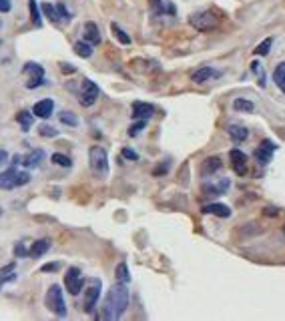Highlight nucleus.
<instances>
[{
  "label": "nucleus",
  "mask_w": 285,
  "mask_h": 321,
  "mask_svg": "<svg viewBox=\"0 0 285 321\" xmlns=\"http://www.w3.org/2000/svg\"><path fill=\"white\" fill-rule=\"evenodd\" d=\"M83 38L89 43V45H99L101 43V30H99V26L95 24V22H87L85 24V28H83Z\"/></svg>",
  "instance_id": "2eb2a0df"
},
{
  "label": "nucleus",
  "mask_w": 285,
  "mask_h": 321,
  "mask_svg": "<svg viewBox=\"0 0 285 321\" xmlns=\"http://www.w3.org/2000/svg\"><path fill=\"white\" fill-rule=\"evenodd\" d=\"M45 157H47V153L43 151V149H34V151H30L28 155H24L22 157V165L26 167V169H36L43 160H45Z\"/></svg>",
  "instance_id": "dca6fc26"
},
{
  "label": "nucleus",
  "mask_w": 285,
  "mask_h": 321,
  "mask_svg": "<svg viewBox=\"0 0 285 321\" xmlns=\"http://www.w3.org/2000/svg\"><path fill=\"white\" fill-rule=\"evenodd\" d=\"M30 181V175L26 173V171H20V173H16V187H22V185H26Z\"/></svg>",
  "instance_id": "e433bc0d"
},
{
  "label": "nucleus",
  "mask_w": 285,
  "mask_h": 321,
  "mask_svg": "<svg viewBox=\"0 0 285 321\" xmlns=\"http://www.w3.org/2000/svg\"><path fill=\"white\" fill-rule=\"evenodd\" d=\"M89 167L97 179H105L109 175V155L103 147H91L89 151Z\"/></svg>",
  "instance_id": "f03ea898"
},
{
  "label": "nucleus",
  "mask_w": 285,
  "mask_h": 321,
  "mask_svg": "<svg viewBox=\"0 0 285 321\" xmlns=\"http://www.w3.org/2000/svg\"><path fill=\"white\" fill-rule=\"evenodd\" d=\"M233 110H239V112H251V110H253V103L247 101V99H235V101H233Z\"/></svg>",
  "instance_id": "c85d7f7f"
},
{
  "label": "nucleus",
  "mask_w": 285,
  "mask_h": 321,
  "mask_svg": "<svg viewBox=\"0 0 285 321\" xmlns=\"http://www.w3.org/2000/svg\"><path fill=\"white\" fill-rule=\"evenodd\" d=\"M231 187V181L229 179H219V181H207L201 185V191L209 197H219V195H225Z\"/></svg>",
  "instance_id": "6e6552de"
},
{
  "label": "nucleus",
  "mask_w": 285,
  "mask_h": 321,
  "mask_svg": "<svg viewBox=\"0 0 285 321\" xmlns=\"http://www.w3.org/2000/svg\"><path fill=\"white\" fill-rule=\"evenodd\" d=\"M151 2V10L159 16V14H175L177 8L173 2H165V0H149Z\"/></svg>",
  "instance_id": "a211bd4d"
},
{
  "label": "nucleus",
  "mask_w": 285,
  "mask_h": 321,
  "mask_svg": "<svg viewBox=\"0 0 285 321\" xmlns=\"http://www.w3.org/2000/svg\"><path fill=\"white\" fill-rule=\"evenodd\" d=\"M43 12L51 18V22H55V24H60V22H62V20H60V16H58V10H57V6H55V4L45 2V4H43Z\"/></svg>",
  "instance_id": "bb28decb"
},
{
  "label": "nucleus",
  "mask_w": 285,
  "mask_h": 321,
  "mask_svg": "<svg viewBox=\"0 0 285 321\" xmlns=\"http://www.w3.org/2000/svg\"><path fill=\"white\" fill-rule=\"evenodd\" d=\"M227 135L235 141V143H243V141L249 137V131H247L243 125H229Z\"/></svg>",
  "instance_id": "aec40b11"
},
{
  "label": "nucleus",
  "mask_w": 285,
  "mask_h": 321,
  "mask_svg": "<svg viewBox=\"0 0 285 321\" xmlns=\"http://www.w3.org/2000/svg\"><path fill=\"white\" fill-rule=\"evenodd\" d=\"M22 70H24V74H28L26 89H38L45 83V68L38 62H26Z\"/></svg>",
  "instance_id": "39448f33"
},
{
  "label": "nucleus",
  "mask_w": 285,
  "mask_h": 321,
  "mask_svg": "<svg viewBox=\"0 0 285 321\" xmlns=\"http://www.w3.org/2000/svg\"><path fill=\"white\" fill-rule=\"evenodd\" d=\"M123 157L129 160H139V155L135 151H131V149H123Z\"/></svg>",
  "instance_id": "58836bf2"
},
{
  "label": "nucleus",
  "mask_w": 285,
  "mask_h": 321,
  "mask_svg": "<svg viewBox=\"0 0 285 321\" xmlns=\"http://www.w3.org/2000/svg\"><path fill=\"white\" fill-rule=\"evenodd\" d=\"M49 249H51V239H38V241H34L32 247L28 249V255H30V257H40V255H45Z\"/></svg>",
  "instance_id": "412c9836"
},
{
  "label": "nucleus",
  "mask_w": 285,
  "mask_h": 321,
  "mask_svg": "<svg viewBox=\"0 0 285 321\" xmlns=\"http://www.w3.org/2000/svg\"><path fill=\"white\" fill-rule=\"evenodd\" d=\"M28 8H30V18H32V24L36 28L43 26V20H40V8H38V2L36 0H28Z\"/></svg>",
  "instance_id": "a878e982"
},
{
  "label": "nucleus",
  "mask_w": 285,
  "mask_h": 321,
  "mask_svg": "<svg viewBox=\"0 0 285 321\" xmlns=\"http://www.w3.org/2000/svg\"><path fill=\"white\" fill-rule=\"evenodd\" d=\"M273 83L277 85V89L281 93H285V60L275 66V70H273Z\"/></svg>",
  "instance_id": "4be33fe9"
},
{
  "label": "nucleus",
  "mask_w": 285,
  "mask_h": 321,
  "mask_svg": "<svg viewBox=\"0 0 285 321\" xmlns=\"http://www.w3.org/2000/svg\"><path fill=\"white\" fill-rule=\"evenodd\" d=\"M64 285L66 289L70 291V295H78L83 291V285H85V279H83V273L78 267H68L64 273Z\"/></svg>",
  "instance_id": "423d86ee"
},
{
  "label": "nucleus",
  "mask_w": 285,
  "mask_h": 321,
  "mask_svg": "<svg viewBox=\"0 0 285 321\" xmlns=\"http://www.w3.org/2000/svg\"><path fill=\"white\" fill-rule=\"evenodd\" d=\"M153 114H155V107L153 105L141 103V101L133 103V118H137V121H149Z\"/></svg>",
  "instance_id": "f8f14e48"
},
{
  "label": "nucleus",
  "mask_w": 285,
  "mask_h": 321,
  "mask_svg": "<svg viewBox=\"0 0 285 321\" xmlns=\"http://www.w3.org/2000/svg\"><path fill=\"white\" fill-rule=\"evenodd\" d=\"M72 49H74V53L78 54L80 58H91V56H93V45H89L87 41H80V43H76Z\"/></svg>",
  "instance_id": "393cba45"
},
{
  "label": "nucleus",
  "mask_w": 285,
  "mask_h": 321,
  "mask_svg": "<svg viewBox=\"0 0 285 321\" xmlns=\"http://www.w3.org/2000/svg\"><path fill=\"white\" fill-rule=\"evenodd\" d=\"M283 233H285V227H283Z\"/></svg>",
  "instance_id": "c03bdc74"
},
{
  "label": "nucleus",
  "mask_w": 285,
  "mask_h": 321,
  "mask_svg": "<svg viewBox=\"0 0 285 321\" xmlns=\"http://www.w3.org/2000/svg\"><path fill=\"white\" fill-rule=\"evenodd\" d=\"M60 123L66 125V127H76V125H78V118L74 116V112L62 110V112H60Z\"/></svg>",
  "instance_id": "7c9ffc66"
},
{
  "label": "nucleus",
  "mask_w": 285,
  "mask_h": 321,
  "mask_svg": "<svg viewBox=\"0 0 285 321\" xmlns=\"http://www.w3.org/2000/svg\"><path fill=\"white\" fill-rule=\"evenodd\" d=\"M114 275H116V281H120V283H129L131 275H129V267H127V263H118V265H116V271H114Z\"/></svg>",
  "instance_id": "c756f323"
},
{
  "label": "nucleus",
  "mask_w": 285,
  "mask_h": 321,
  "mask_svg": "<svg viewBox=\"0 0 285 321\" xmlns=\"http://www.w3.org/2000/svg\"><path fill=\"white\" fill-rule=\"evenodd\" d=\"M60 70H62V72H74V66H72V64H64V62H62V64H60Z\"/></svg>",
  "instance_id": "79ce46f5"
},
{
  "label": "nucleus",
  "mask_w": 285,
  "mask_h": 321,
  "mask_svg": "<svg viewBox=\"0 0 285 321\" xmlns=\"http://www.w3.org/2000/svg\"><path fill=\"white\" fill-rule=\"evenodd\" d=\"M55 6H57V10H58V16H60V20H62V22H68V20H70V18H72V14H70V12H68V10H66V6H64V4H62V2H58V4H55Z\"/></svg>",
  "instance_id": "f704fd0d"
},
{
  "label": "nucleus",
  "mask_w": 285,
  "mask_h": 321,
  "mask_svg": "<svg viewBox=\"0 0 285 321\" xmlns=\"http://www.w3.org/2000/svg\"><path fill=\"white\" fill-rule=\"evenodd\" d=\"M219 74H221V72L215 70V68H211V66H201V68H197V70L191 74V81L197 83V85H203V83H207L209 78H217Z\"/></svg>",
  "instance_id": "ddd939ff"
},
{
  "label": "nucleus",
  "mask_w": 285,
  "mask_h": 321,
  "mask_svg": "<svg viewBox=\"0 0 285 321\" xmlns=\"http://www.w3.org/2000/svg\"><path fill=\"white\" fill-rule=\"evenodd\" d=\"M38 135L45 137V139H47V137L53 139V137H57L58 135V131L55 129V127H51V125H40V127H38Z\"/></svg>",
  "instance_id": "473e14b6"
},
{
  "label": "nucleus",
  "mask_w": 285,
  "mask_h": 321,
  "mask_svg": "<svg viewBox=\"0 0 285 321\" xmlns=\"http://www.w3.org/2000/svg\"><path fill=\"white\" fill-rule=\"evenodd\" d=\"M14 255H16V257H24V255H28V251L24 249V243H18V245L14 247Z\"/></svg>",
  "instance_id": "4c0bfd02"
},
{
  "label": "nucleus",
  "mask_w": 285,
  "mask_h": 321,
  "mask_svg": "<svg viewBox=\"0 0 285 321\" xmlns=\"http://www.w3.org/2000/svg\"><path fill=\"white\" fill-rule=\"evenodd\" d=\"M0 26H2V22H0Z\"/></svg>",
  "instance_id": "a18cd8bd"
},
{
  "label": "nucleus",
  "mask_w": 285,
  "mask_h": 321,
  "mask_svg": "<svg viewBox=\"0 0 285 321\" xmlns=\"http://www.w3.org/2000/svg\"><path fill=\"white\" fill-rule=\"evenodd\" d=\"M129 299H131V295H129V287H127V283L116 281L113 287H111V291H109L107 299H105L103 317H105V319H109V321L118 319V317L125 313V309L129 307Z\"/></svg>",
  "instance_id": "f257e3e1"
},
{
  "label": "nucleus",
  "mask_w": 285,
  "mask_h": 321,
  "mask_svg": "<svg viewBox=\"0 0 285 321\" xmlns=\"http://www.w3.org/2000/svg\"><path fill=\"white\" fill-rule=\"evenodd\" d=\"M229 159H231V169H233L235 175L243 177V175L247 173V155H245L243 151L233 149V151L229 153Z\"/></svg>",
  "instance_id": "9b49d317"
},
{
  "label": "nucleus",
  "mask_w": 285,
  "mask_h": 321,
  "mask_svg": "<svg viewBox=\"0 0 285 321\" xmlns=\"http://www.w3.org/2000/svg\"><path fill=\"white\" fill-rule=\"evenodd\" d=\"M221 169V159L219 157H209V159H205L203 163V175H213V173H217Z\"/></svg>",
  "instance_id": "5701e85b"
},
{
  "label": "nucleus",
  "mask_w": 285,
  "mask_h": 321,
  "mask_svg": "<svg viewBox=\"0 0 285 321\" xmlns=\"http://www.w3.org/2000/svg\"><path fill=\"white\" fill-rule=\"evenodd\" d=\"M203 213L205 215H217V217L227 219L229 215H231V209H229L227 205H223V203H209V205H205V207H203Z\"/></svg>",
  "instance_id": "6ab92c4d"
},
{
  "label": "nucleus",
  "mask_w": 285,
  "mask_h": 321,
  "mask_svg": "<svg viewBox=\"0 0 285 321\" xmlns=\"http://www.w3.org/2000/svg\"><path fill=\"white\" fill-rule=\"evenodd\" d=\"M145 125H147V121H139V123H135V125L129 129V137H137V135L145 129Z\"/></svg>",
  "instance_id": "c9c22d12"
},
{
  "label": "nucleus",
  "mask_w": 285,
  "mask_h": 321,
  "mask_svg": "<svg viewBox=\"0 0 285 321\" xmlns=\"http://www.w3.org/2000/svg\"><path fill=\"white\" fill-rule=\"evenodd\" d=\"M45 303L49 307V311H53L57 317H64L66 315V303H64V295L60 285H51L47 295H45Z\"/></svg>",
  "instance_id": "7ed1b4c3"
},
{
  "label": "nucleus",
  "mask_w": 285,
  "mask_h": 321,
  "mask_svg": "<svg viewBox=\"0 0 285 321\" xmlns=\"http://www.w3.org/2000/svg\"><path fill=\"white\" fill-rule=\"evenodd\" d=\"M111 30H113V34L116 36V41H118L120 45H131V36H129L118 24H114L113 22V24H111Z\"/></svg>",
  "instance_id": "cd10ccee"
},
{
  "label": "nucleus",
  "mask_w": 285,
  "mask_h": 321,
  "mask_svg": "<svg viewBox=\"0 0 285 321\" xmlns=\"http://www.w3.org/2000/svg\"><path fill=\"white\" fill-rule=\"evenodd\" d=\"M271 45H273V41H271V38H267V41H263V43H261V45H259V47H257L253 53L257 54V56H265V54L269 53Z\"/></svg>",
  "instance_id": "72a5a7b5"
},
{
  "label": "nucleus",
  "mask_w": 285,
  "mask_h": 321,
  "mask_svg": "<svg viewBox=\"0 0 285 321\" xmlns=\"http://www.w3.org/2000/svg\"><path fill=\"white\" fill-rule=\"evenodd\" d=\"M6 159H8V153H6L4 149H0V165H4V163H6Z\"/></svg>",
  "instance_id": "37998d69"
},
{
  "label": "nucleus",
  "mask_w": 285,
  "mask_h": 321,
  "mask_svg": "<svg viewBox=\"0 0 285 321\" xmlns=\"http://www.w3.org/2000/svg\"><path fill=\"white\" fill-rule=\"evenodd\" d=\"M99 297H101V281L95 279V281L89 285V289L85 291V311H87V313H93V309L97 307Z\"/></svg>",
  "instance_id": "1a4fd4ad"
},
{
  "label": "nucleus",
  "mask_w": 285,
  "mask_h": 321,
  "mask_svg": "<svg viewBox=\"0 0 285 321\" xmlns=\"http://www.w3.org/2000/svg\"><path fill=\"white\" fill-rule=\"evenodd\" d=\"M16 121L20 123L22 131H28V129L32 127V123H34V114H32V112H28V110H22V112H18V114H16Z\"/></svg>",
  "instance_id": "b1692460"
},
{
  "label": "nucleus",
  "mask_w": 285,
  "mask_h": 321,
  "mask_svg": "<svg viewBox=\"0 0 285 321\" xmlns=\"http://www.w3.org/2000/svg\"><path fill=\"white\" fill-rule=\"evenodd\" d=\"M97 99H99V87L93 83V81H89V78H85L83 81V87H80V105L83 107H93L95 103H97Z\"/></svg>",
  "instance_id": "0eeeda50"
},
{
  "label": "nucleus",
  "mask_w": 285,
  "mask_h": 321,
  "mask_svg": "<svg viewBox=\"0 0 285 321\" xmlns=\"http://www.w3.org/2000/svg\"><path fill=\"white\" fill-rule=\"evenodd\" d=\"M16 169L14 167H10V169H6L4 173H0V189H14L16 187Z\"/></svg>",
  "instance_id": "f3484780"
},
{
  "label": "nucleus",
  "mask_w": 285,
  "mask_h": 321,
  "mask_svg": "<svg viewBox=\"0 0 285 321\" xmlns=\"http://www.w3.org/2000/svg\"><path fill=\"white\" fill-rule=\"evenodd\" d=\"M275 149H277L275 143H271V141H261V145L255 149L253 157H255V160H257L259 165H267V163L271 160V157H273Z\"/></svg>",
  "instance_id": "9d476101"
},
{
  "label": "nucleus",
  "mask_w": 285,
  "mask_h": 321,
  "mask_svg": "<svg viewBox=\"0 0 285 321\" xmlns=\"http://www.w3.org/2000/svg\"><path fill=\"white\" fill-rule=\"evenodd\" d=\"M12 0H0V12H10Z\"/></svg>",
  "instance_id": "ea45409f"
},
{
  "label": "nucleus",
  "mask_w": 285,
  "mask_h": 321,
  "mask_svg": "<svg viewBox=\"0 0 285 321\" xmlns=\"http://www.w3.org/2000/svg\"><path fill=\"white\" fill-rule=\"evenodd\" d=\"M51 160H53L55 165H58V167H64V169H68V167L72 165L70 157H66V155H62V153H55V155L51 157Z\"/></svg>",
  "instance_id": "2f4dec72"
},
{
  "label": "nucleus",
  "mask_w": 285,
  "mask_h": 321,
  "mask_svg": "<svg viewBox=\"0 0 285 321\" xmlns=\"http://www.w3.org/2000/svg\"><path fill=\"white\" fill-rule=\"evenodd\" d=\"M58 269V263H51V265H43L40 271H45V273H53V271H57Z\"/></svg>",
  "instance_id": "a19ab883"
},
{
  "label": "nucleus",
  "mask_w": 285,
  "mask_h": 321,
  "mask_svg": "<svg viewBox=\"0 0 285 321\" xmlns=\"http://www.w3.org/2000/svg\"><path fill=\"white\" fill-rule=\"evenodd\" d=\"M189 22H191L193 28H197V30H201V32H209V30L217 28L219 18H217V14L211 12V10H201V12L191 14V16H189Z\"/></svg>",
  "instance_id": "20e7f679"
},
{
  "label": "nucleus",
  "mask_w": 285,
  "mask_h": 321,
  "mask_svg": "<svg viewBox=\"0 0 285 321\" xmlns=\"http://www.w3.org/2000/svg\"><path fill=\"white\" fill-rule=\"evenodd\" d=\"M53 110H55V101L53 99H43L32 107V114L38 116V118H49L53 114Z\"/></svg>",
  "instance_id": "4468645a"
}]
</instances>
